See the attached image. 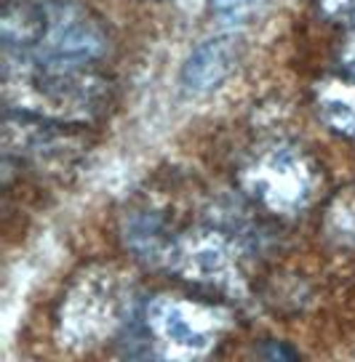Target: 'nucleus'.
Instances as JSON below:
<instances>
[{"mask_svg":"<svg viewBox=\"0 0 355 362\" xmlns=\"http://www.w3.org/2000/svg\"><path fill=\"white\" fill-rule=\"evenodd\" d=\"M243 43L238 35L222 33L206 37L187 54L179 69V86L190 96H206L222 88L241 64Z\"/></svg>","mask_w":355,"mask_h":362,"instance_id":"obj_7","label":"nucleus"},{"mask_svg":"<svg viewBox=\"0 0 355 362\" xmlns=\"http://www.w3.org/2000/svg\"><path fill=\"white\" fill-rule=\"evenodd\" d=\"M339 62H342V67L355 78V24L350 27V33H347L342 48H339Z\"/></svg>","mask_w":355,"mask_h":362,"instance_id":"obj_13","label":"nucleus"},{"mask_svg":"<svg viewBox=\"0 0 355 362\" xmlns=\"http://www.w3.org/2000/svg\"><path fill=\"white\" fill-rule=\"evenodd\" d=\"M323 16L332 22H350L355 24V0H318Z\"/></svg>","mask_w":355,"mask_h":362,"instance_id":"obj_12","label":"nucleus"},{"mask_svg":"<svg viewBox=\"0 0 355 362\" xmlns=\"http://www.w3.org/2000/svg\"><path fill=\"white\" fill-rule=\"evenodd\" d=\"M315 110L334 134L355 139V83L329 78L315 88Z\"/></svg>","mask_w":355,"mask_h":362,"instance_id":"obj_9","label":"nucleus"},{"mask_svg":"<svg viewBox=\"0 0 355 362\" xmlns=\"http://www.w3.org/2000/svg\"><path fill=\"white\" fill-rule=\"evenodd\" d=\"M3 57V99L9 112L69 128H83L104 112L110 99L107 80L89 67L43 64L6 51Z\"/></svg>","mask_w":355,"mask_h":362,"instance_id":"obj_2","label":"nucleus"},{"mask_svg":"<svg viewBox=\"0 0 355 362\" xmlns=\"http://www.w3.org/2000/svg\"><path fill=\"white\" fill-rule=\"evenodd\" d=\"M134 285L115 267L83 269L62 298L57 333L62 346L75 351L99 346L115 333L131 325L134 317Z\"/></svg>","mask_w":355,"mask_h":362,"instance_id":"obj_3","label":"nucleus"},{"mask_svg":"<svg viewBox=\"0 0 355 362\" xmlns=\"http://www.w3.org/2000/svg\"><path fill=\"white\" fill-rule=\"evenodd\" d=\"M163 269L174 272L187 283L206 285L222 293H241L243 269L238 243L230 229L222 226H195L176 232Z\"/></svg>","mask_w":355,"mask_h":362,"instance_id":"obj_6","label":"nucleus"},{"mask_svg":"<svg viewBox=\"0 0 355 362\" xmlns=\"http://www.w3.org/2000/svg\"><path fill=\"white\" fill-rule=\"evenodd\" d=\"M0 35L6 54L59 67H91L110 48L102 22L69 0H9Z\"/></svg>","mask_w":355,"mask_h":362,"instance_id":"obj_1","label":"nucleus"},{"mask_svg":"<svg viewBox=\"0 0 355 362\" xmlns=\"http://www.w3.org/2000/svg\"><path fill=\"white\" fill-rule=\"evenodd\" d=\"M230 328V315L222 306L158 296L142 306L137 330L147 351L163 360H198L219 346Z\"/></svg>","mask_w":355,"mask_h":362,"instance_id":"obj_4","label":"nucleus"},{"mask_svg":"<svg viewBox=\"0 0 355 362\" xmlns=\"http://www.w3.org/2000/svg\"><path fill=\"white\" fill-rule=\"evenodd\" d=\"M174 235L176 232H171L169 224L158 214H152V211H134L123 221L126 248L137 259H142L145 264H152V267H163L166 264Z\"/></svg>","mask_w":355,"mask_h":362,"instance_id":"obj_8","label":"nucleus"},{"mask_svg":"<svg viewBox=\"0 0 355 362\" xmlns=\"http://www.w3.org/2000/svg\"><path fill=\"white\" fill-rule=\"evenodd\" d=\"M241 187L257 205L275 216L305 214L321 189V170L291 141L264 144L241 168Z\"/></svg>","mask_w":355,"mask_h":362,"instance_id":"obj_5","label":"nucleus"},{"mask_svg":"<svg viewBox=\"0 0 355 362\" xmlns=\"http://www.w3.org/2000/svg\"><path fill=\"white\" fill-rule=\"evenodd\" d=\"M270 0H208V13L219 22L241 24L259 13Z\"/></svg>","mask_w":355,"mask_h":362,"instance_id":"obj_11","label":"nucleus"},{"mask_svg":"<svg viewBox=\"0 0 355 362\" xmlns=\"http://www.w3.org/2000/svg\"><path fill=\"white\" fill-rule=\"evenodd\" d=\"M323 232L337 248H355V189L339 192L329 203Z\"/></svg>","mask_w":355,"mask_h":362,"instance_id":"obj_10","label":"nucleus"}]
</instances>
